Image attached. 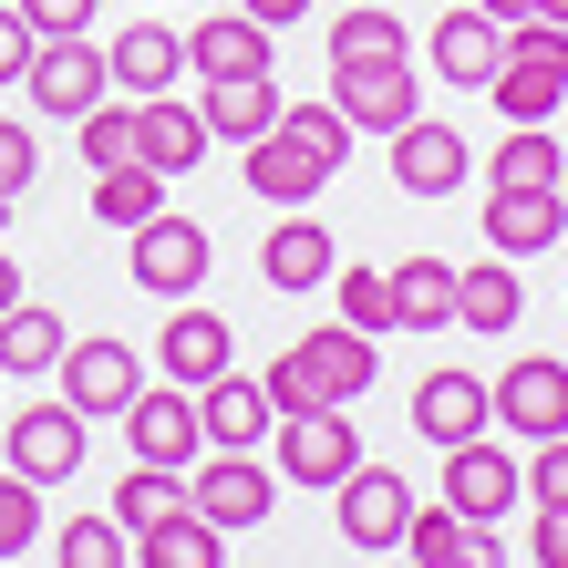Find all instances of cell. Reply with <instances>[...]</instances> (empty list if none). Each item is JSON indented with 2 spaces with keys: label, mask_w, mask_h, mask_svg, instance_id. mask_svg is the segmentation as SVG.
Returning a JSON list of instances; mask_svg holds the SVG:
<instances>
[{
  "label": "cell",
  "mask_w": 568,
  "mask_h": 568,
  "mask_svg": "<svg viewBox=\"0 0 568 568\" xmlns=\"http://www.w3.org/2000/svg\"><path fill=\"white\" fill-rule=\"evenodd\" d=\"M11 476H31V486L83 476V414H73V404H31V414L11 424Z\"/></svg>",
  "instance_id": "cell-19"
},
{
  "label": "cell",
  "mask_w": 568,
  "mask_h": 568,
  "mask_svg": "<svg viewBox=\"0 0 568 568\" xmlns=\"http://www.w3.org/2000/svg\"><path fill=\"white\" fill-rule=\"evenodd\" d=\"M62 342L73 331H62L52 300H11L0 311V373H62Z\"/></svg>",
  "instance_id": "cell-28"
},
{
  "label": "cell",
  "mask_w": 568,
  "mask_h": 568,
  "mask_svg": "<svg viewBox=\"0 0 568 568\" xmlns=\"http://www.w3.org/2000/svg\"><path fill=\"white\" fill-rule=\"evenodd\" d=\"M11 207H21V196H0V239H11Z\"/></svg>",
  "instance_id": "cell-48"
},
{
  "label": "cell",
  "mask_w": 568,
  "mask_h": 568,
  "mask_svg": "<svg viewBox=\"0 0 568 568\" xmlns=\"http://www.w3.org/2000/svg\"><path fill=\"white\" fill-rule=\"evenodd\" d=\"M270 42H280L270 21H248V11H207V21L186 31V73H196V83H239V73H270Z\"/></svg>",
  "instance_id": "cell-17"
},
{
  "label": "cell",
  "mask_w": 568,
  "mask_h": 568,
  "mask_svg": "<svg viewBox=\"0 0 568 568\" xmlns=\"http://www.w3.org/2000/svg\"><path fill=\"white\" fill-rule=\"evenodd\" d=\"M0 383H11V373H0Z\"/></svg>",
  "instance_id": "cell-50"
},
{
  "label": "cell",
  "mask_w": 568,
  "mask_h": 568,
  "mask_svg": "<svg viewBox=\"0 0 568 568\" xmlns=\"http://www.w3.org/2000/svg\"><path fill=\"white\" fill-rule=\"evenodd\" d=\"M227 352H239V331H227L217 311H196V300H176L165 311V331H155V362H165V383H217L227 373Z\"/></svg>",
  "instance_id": "cell-18"
},
{
  "label": "cell",
  "mask_w": 568,
  "mask_h": 568,
  "mask_svg": "<svg viewBox=\"0 0 568 568\" xmlns=\"http://www.w3.org/2000/svg\"><path fill=\"white\" fill-rule=\"evenodd\" d=\"M496 62H507V21H486L476 0H465V11H445V21H434V42H424V73L455 83V93H486Z\"/></svg>",
  "instance_id": "cell-14"
},
{
  "label": "cell",
  "mask_w": 568,
  "mask_h": 568,
  "mask_svg": "<svg viewBox=\"0 0 568 568\" xmlns=\"http://www.w3.org/2000/svg\"><path fill=\"white\" fill-rule=\"evenodd\" d=\"M31 538H42V486H31V476H0V558H21Z\"/></svg>",
  "instance_id": "cell-38"
},
{
  "label": "cell",
  "mask_w": 568,
  "mask_h": 568,
  "mask_svg": "<svg viewBox=\"0 0 568 568\" xmlns=\"http://www.w3.org/2000/svg\"><path fill=\"white\" fill-rule=\"evenodd\" d=\"M404 558H424V568H455V558L496 568V558H507V538H496L486 517H455V507H414V527H404Z\"/></svg>",
  "instance_id": "cell-26"
},
{
  "label": "cell",
  "mask_w": 568,
  "mask_h": 568,
  "mask_svg": "<svg viewBox=\"0 0 568 568\" xmlns=\"http://www.w3.org/2000/svg\"><path fill=\"white\" fill-rule=\"evenodd\" d=\"M568 227V196L558 186H486V248L496 258H548Z\"/></svg>",
  "instance_id": "cell-16"
},
{
  "label": "cell",
  "mask_w": 568,
  "mask_h": 568,
  "mask_svg": "<svg viewBox=\"0 0 568 568\" xmlns=\"http://www.w3.org/2000/svg\"><path fill=\"white\" fill-rule=\"evenodd\" d=\"M11 11L31 21V42H52V31H93V11H104V0H11Z\"/></svg>",
  "instance_id": "cell-41"
},
{
  "label": "cell",
  "mask_w": 568,
  "mask_h": 568,
  "mask_svg": "<svg viewBox=\"0 0 568 568\" xmlns=\"http://www.w3.org/2000/svg\"><path fill=\"white\" fill-rule=\"evenodd\" d=\"M414 434L424 445H465V434H496V404L476 373H424L414 383Z\"/></svg>",
  "instance_id": "cell-23"
},
{
  "label": "cell",
  "mask_w": 568,
  "mask_h": 568,
  "mask_svg": "<svg viewBox=\"0 0 568 568\" xmlns=\"http://www.w3.org/2000/svg\"><path fill=\"white\" fill-rule=\"evenodd\" d=\"M21 93H31L52 124H73V114H93V104L114 93V62H104V42H93V31H52V42H31Z\"/></svg>",
  "instance_id": "cell-4"
},
{
  "label": "cell",
  "mask_w": 568,
  "mask_h": 568,
  "mask_svg": "<svg viewBox=\"0 0 568 568\" xmlns=\"http://www.w3.org/2000/svg\"><path fill=\"white\" fill-rule=\"evenodd\" d=\"M393 311L404 331H455V258H393Z\"/></svg>",
  "instance_id": "cell-30"
},
{
  "label": "cell",
  "mask_w": 568,
  "mask_h": 568,
  "mask_svg": "<svg viewBox=\"0 0 568 568\" xmlns=\"http://www.w3.org/2000/svg\"><path fill=\"white\" fill-rule=\"evenodd\" d=\"M258 383H270V404H280V414H311V404H362V393L383 383V342H373V331H352V321L300 331V342H290Z\"/></svg>",
  "instance_id": "cell-2"
},
{
  "label": "cell",
  "mask_w": 568,
  "mask_h": 568,
  "mask_svg": "<svg viewBox=\"0 0 568 568\" xmlns=\"http://www.w3.org/2000/svg\"><path fill=\"white\" fill-rule=\"evenodd\" d=\"M124 270H135V290H155V300H196L207 290V227L155 207L145 227H124Z\"/></svg>",
  "instance_id": "cell-6"
},
{
  "label": "cell",
  "mask_w": 568,
  "mask_h": 568,
  "mask_svg": "<svg viewBox=\"0 0 568 568\" xmlns=\"http://www.w3.org/2000/svg\"><path fill=\"white\" fill-rule=\"evenodd\" d=\"M21 73H31V21L0 0V93H21Z\"/></svg>",
  "instance_id": "cell-42"
},
{
  "label": "cell",
  "mask_w": 568,
  "mask_h": 568,
  "mask_svg": "<svg viewBox=\"0 0 568 568\" xmlns=\"http://www.w3.org/2000/svg\"><path fill=\"white\" fill-rule=\"evenodd\" d=\"M383 145H393V186L404 196H455L476 176V145H465L455 124H434V114H414L404 135H383Z\"/></svg>",
  "instance_id": "cell-15"
},
{
  "label": "cell",
  "mask_w": 568,
  "mask_h": 568,
  "mask_svg": "<svg viewBox=\"0 0 568 568\" xmlns=\"http://www.w3.org/2000/svg\"><path fill=\"white\" fill-rule=\"evenodd\" d=\"M270 445H280V476L290 486H342L352 465H362V424H352V404H311V414H280Z\"/></svg>",
  "instance_id": "cell-8"
},
{
  "label": "cell",
  "mask_w": 568,
  "mask_h": 568,
  "mask_svg": "<svg viewBox=\"0 0 568 568\" xmlns=\"http://www.w3.org/2000/svg\"><path fill=\"white\" fill-rule=\"evenodd\" d=\"M11 300H21V258L0 248V311H11Z\"/></svg>",
  "instance_id": "cell-46"
},
{
  "label": "cell",
  "mask_w": 568,
  "mask_h": 568,
  "mask_svg": "<svg viewBox=\"0 0 568 568\" xmlns=\"http://www.w3.org/2000/svg\"><path fill=\"white\" fill-rule=\"evenodd\" d=\"M331 104L352 114V135H404V124L424 114L414 52H383V62H331Z\"/></svg>",
  "instance_id": "cell-7"
},
{
  "label": "cell",
  "mask_w": 568,
  "mask_h": 568,
  "mask_svg": "<svg viewBox=\"0 0 568 568\" xmlns=\"http://www.w3.org/2000/svg\"><path fill=\"white\" fill-rule=\"evenodd\" d=\"M135 538H124V517H73L62 527V568H124Z\"/></svg>",
  "instance_id": "cell-37"
},
{
  "label": "cell",
  "mask_w": 568,
  "mask_h": 568,
  "mask_svg": "<svg viewBox=\"0 0 568 568\" xmlns=\"http://www.w3.org/2000/svg\"><path fill=\"white\" fill-rule=\"evenodd\" d=\"M280 104H290V93H280L270 73H239V83H207V93H196V114H207V145H248V135H270Z\"/></svg>",
  "instance_id": "cell-27"
},
{
  "label": "cell",
  "mask_w": 568,
  "mask_h": 568,
  "mask_svg": "<svg viewBox=\"0 0 568 568\" xmlns=\"http://www.w3.org/2000/svg\"><path fill=\"white\" fill-rule=\"evenodd\" d=\"M135 393H145L135 342H62V404H73L83 424H114Z\"/></svg>",
  "instance_id": "cell-12"
},
{
  "label": "cell",
  "mask_w": 568,
  "mask_h": 568,
  "mask_svg": "<svg viewBox=\"0 0 568 568\" xmlns=\"http://www.w3.org/2000/svg\"><path fill=\"white\" fill-rule=\"evenodd\" d=\"M486 104L507 114V124H548V114L568 104V31H558V21H517V31H507V62H496Z\"/></svg>",
  "instance_id": "cell-3"
},
{
  "label": "cell",
  "mask_w": 568,
  "mask_h": 568,
  "mask_svg": "<svg viewBox=\"0 0 568 568\" xmlns=\"http://www.w3.org/2000/svg\"><path fill=\"white\" fill-rule=\"evenodd\" d=\"M486 404H496V434H517V445L568 434V362L558 352H517L507 373L486 383Z\"/></svg>",
  "instance_id": "cell-9"
},
{
  "label": "cell",
  "mask_w": 568,
  "mask_h": 568,
  "mask_svg": "<svg viewBox=\"0 0 568 568\" xmlns=\"http://www.w3.org/2000/svg\"><path fill=\"white\" fill-rule=\"evenodd\" d=\"M331 258H342V248H331V227H321L311 207H280V227L258 239V280L290 300V290H321V280H331Z\"/></svg>",
  "instance_id": "cell-20"
},
{
  "label": "cell",
  "mask_w": 568,
  "mask_h": 568,
  "mask_svg": "<svg viewBox=\"0 0 568 568\" xmlns=\"http://www.w3.org/2000/svg\"><path fill=\"white\" fill-rule=\"evenodd\" d=\"M104 62H114V93H176V73H186V31H165V21H124L114 42H104Z\"/></svg>",
  "instance_id": "cell-21"
},
{
  "label": "cell",
  "mask_w": 568,
  "mask_h": 568,
  "mask_svg": "<svg viewBox=\"0 0 568 568\" xmlns=\"http://www.w3.org/2000/svg\"><path fill=\"white\" fill-rule=\"evenodd\" d=\"M445 507L455 517H517L527 507V465L496 445V434H465V445H445Z\"/></svg>",
  "instance_id": "cell-10"
},
{
  "label": "cell",
  "mask_w": 568,
  "mask_h": 568,
  "mask_svg": "<svg viewBox=\"0 0 568 568\" xmlns=\"http://www.w3.org/2000/svg\"><path fill=\"white\" fill-rule=\"evenodd\" d=\"M331 290H342V321L352 331H373V342L404 331V311H393V270H331Z\"/></svg>",
  "instance_id": "cell-36"
},
{
  "label": "cell",
  "mask_w": 568,
  "mask_h": 568,
  "mask_svg": "<svg viewBox=\"0 0 568 568\" xmlns=\"http://www.w3.org/2000/svg\"><path fill=\"white\" fill-rule=\"evenodd\" d=\"M527 496H538V507H568V434H538V455H527Z\"/></svg>",
  "instance_id": "cell-40"
},
{
  "label": "cell",
  "mask_w": 568,
  "mask_h": 568,
  "mask_svg": "<svg viewBox=\"0 0 568 568\" xmlns=\"http://www.w3.org/2000/svg\"><path fill=\"white\" fill-rule=\"evenodd\" d=\"M135 155L155 176H186V165H207V114L186 104V93H145L135 104Z\"/></svg>",
  "instance_id": "cell-22"
},
{
  "label": "cell",
  "mask_w": 568,
  "mask_h": 568,
  "mask_svg": "<svg viewBox=\"0 0 568 568\" xmlns=\"http://www.w3.org/2000/svg\"><path fill=\"white\" fill-rule=\"evenodd\" d=\"M196 424H207V445H270V383H248V373H217V383H196Z\"/></svg>",
  "instance_id": "cell-24"
},
{
  "label": "cell",
  "mask_w": 568,
  "mask_h": 568,
  "mask_svg": "<svg viewBox=\"0 0 568 568\" xmlns=\"http://www.w3.org/2000/svg\"><path fill=\"white\" fill-rule=\"evenodd\" d=\"M383 52H414V31L393 0H352L342 21H331V62H383Z\"/></svg>",
  "instance_id": "cell-32"
},
{
  "label": "cell",
  "mask_w": 568,
  "mask_h": 568,
  "mask_svg": "<svg viewBox=\"0 0 568 568\" xmlns=\"http://www.w3.org/2000/svg\"><path fill=\"white\" fill-rule=\"evenodd\" d=\"M248 196H270V207H311V196L352 165V114L331 104V93H300V104H280L270 135H248Z\"/></svg>",
  "instance_id": "cell-1"
},
{
  "label": "cell",
  "mask_w": 568,
  "mask_h": 568,
  "mask_svg": "<svg viewBox=\"0 0 568 568\" xmlns=\"http://www.w3.org/2000/svg\"><path fill=\"white\" fill-rule=\"evenodd\" d=\"M558 135H548V124H507V145H496L486 155V186H558Z\"/></svg>",
  "instance_id": "cell-34"
},
{
  "label": "cell",
  "mask_w": 568,
  "mask_h": 568,
  "mask_svg": "<svg viewBox=\"0 0 568 568\" xmlns=\"http://www.w3.org/2000/svg\"><path fill=\"white\" fill-rule=\"evenodd\" d=\"M165 207V176L145 155H124V165H104V176H93V227H145Z\"/></svg>",
  "instance_id": "cell-31"
},
{
  "label": "cell",
  "mask_w": 568,
  "mask_h": 568,
  "mask_svg": "<svg viewBox=\"0 0 568 568\" xmlns=\"http://www.w3.org/2000/svg\"><path fill=\"white\" fill-rule=\"evenodd\" d=\"M538 21H558V31H568V0H538Z\"/></svg>",
  "instance_id": "cell-47"
},
{
  "label": "cell",
  "mask_w": 568,
  "mask_h": 568,
  "mask_svg": "<svg viewBox=\"0 0 568 568\" xmlns=\"http://www.w3.org/2000/svg\"><path fill=\"white\" fill-rule=\"evenodd\" d=\"M73 145H83L93 176H104V165H124V155H135V93H104L93 114H73Z\"/></svg>",
  "instance_id": "cell-35"
},
{
  "label": "cell",
  "mask_w": 568,
  "mask_h": 568,
  "mask_svg": "<svg viewBox=\"0 0 568 568\" xmlns=\"http://www.w3.org/2000/svg\"><path fill=\"white\" fill-rule=\"evenodd\" d=\"M558 196H568V165H558Z\"/></svg>",
  "instance_id": "cell-49"
},
{
  "label": "cell",
  "mask_w": 568,
  "mask_h": 568,
  "mask_svg": "<svg viewBox=\"0 0 568 568\" xmlns=\"http://www.w3.org/2000/svg\"><path fill=\"white\" fill-rule=\"evenodd\" d=\"M342 538L362 548V558H383V548H404V527H414V486L393 476V465H352L342 486Z\"/></svg>",
  "instance_id": "cell-13"
},
{
  "label": "cell",
  "mask_w": 568,
  "mask_h": 568,
  "mask_svg": "<svg viewBox=\"0 0 568 568\" xmlns=\"http://www.w3.org/2000/svg\"><path fill=\"white\" fill-rule=\"evenodd\" d=\"M538 568H568V507H538Z\"/></svg>",
  "instance_id": "cell-43"
},
{
  "label": "cell",
  "mask_w": 568,
  "mask_h": 568,
  "mask_svg": "<svg viewBox=\"0 0 568 568\" xmlns=\"http://www.w3.org/2000/svg\"><path fill=\"white\" fill-rule=\"evenodd\" d=\"M186 507L239 538L280 507V465H258V445H207V465H186Z\"/></svg>",
  "instance_id": "cell-5"
},
{
  "label": "cell",
  "mask_w": 568,
  "mask_h": 568,
  "mask_svg": "<svg viewBox=\"0 0 568 568\" xmlns=\"http://www.w3.org/2000/svg\"><path fill=\"white\" fill-rule=\"evenodd\" d=\"M135 558H145V568H217V558H227V527L196 517V507H176V517H155L145 538H135Z\"/></svg>",
  "instance_id": "cell-29"
},
{
  "label": "cell",
  "mask_w": 568,
  "mask_h": 568,
  "mask_svg": "<svg viewBox=\"0 0 568 568\" xmlns=\"http://www.w3.org/2000/svg\"><path fill=\"white\" fill-rule=\"evenodd\" d=\"M517 311H527L517 258H465V270H455V331L496 342V331H517Z\"/></svg>",
  "instance_id": "cell-25"
},
{
  "label": "cell",
  "mask_w": 568,
  "mask_h": 568,
  "mask_svg": "<svg viewBox=\"0 0 568 568\" xmlns=\"http://www.w3.org/2000/svg\"><path fill=\"white\" fill-rule=\"evenodd\" d=\"M476 11H486V21H507V31H517V21H538V0H476Z\"/></svg>",
  "instance_id": "cell-45"
},
{
  "label": "cell",
  "mask_w": 568,
  "mask_h": 568,
  "mask_svg": "<svg viewBox=\"0 0 568 568\" xmlns=\"http://www.w3.org/2000/svg\"><path fill=\"white\" fill-rule=\"evenodd\" d=\"M114 424H124V455H135V465H196V455H207V424H196L186 383H145Z\"/></svg>",
  "instance_id": "cell-11"
},
{
  "label": "cell",
  "mask_w": 568,
  "mask_h": 568,
  "mask_svg": "<svg viewBox=\"0 0 568 568\" xmlns=\"http://www.w3.org/2000/svg\"><path fill=\"white\" fill-rule=\"evenodd\" d=\"M239 11H248V21H270V31H290L300 11H311V0H239Z\"/></svg>",
  "instance_id": "cell-44"
},
{
  "label": "cell",
  "mask_w": 568,
  "mask_h": 568,
  "mask_svg": "<svg viewBox=\"0 0 568 568\" xmlns=\"http://www.w3.org/2000/svg\"><path fill=\"white\" fill-rule=\"evenodd\" d=\"M186 507V465H124V486H114V517H124V538H145L155 517H176Z\"/></svg>",
  "instance_id": "cell-33"
},
{
  "label": "cell",
  "mask_w": 568,
  "mask_h": 568,
  "mask_svg": "<svg viewBox=\"0 0 568 568\" xmlns=\"http://www.w3.org/2000/svg\"><path fill=\"white\" fill-rule=\"evenodd\" d=\"M31 176H42V135H31V124H11V114H0V196H21Z\"/></svg>",
  "instance_id": "cell-39"
}]
</instances>
